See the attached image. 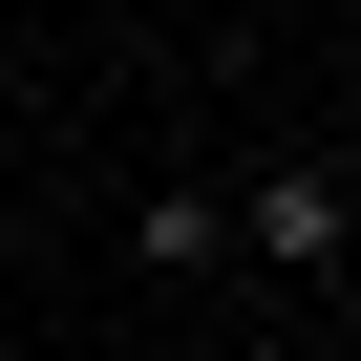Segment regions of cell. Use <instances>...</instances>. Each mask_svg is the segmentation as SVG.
Listing matches in <instances>:
<instances>
[{
	"mask_svg": "<svg viewBox=\"0 0 361 361\" xmlns=\"http://www.w3.org/2000/svg\"><path fill=\"white\" fill-rule=\"evenodd\" d=\"M128 255H149L170 298H213V276H234V192H213V170H149V213H128Z\"/></svg>",
	"mask_w": 361,
	"mask_h": 361,
	"instance_id": "2",
	"label": "cell"
},
{
	"mask_svg": "<svg viewBox=\"0 0 361 361\" xmlns=\"http://www.w3.org/2000/svg\"><path fill=\"white\" fill-rule=\"evenodd\" d=\"M340 361H361V340H340Z\"/></svg>",
	"mask_w": 361,
	"mask_h": 361,
	"instance_id": "4",
	"label": "cell"
},
{
	"mask_svg": "<svg viewBox=\"0 0 361 361\" xmlns=\"http://www.w3.org/2000/svg\"><path fill=\"white\" fill-rule=\"evenodd\" d=\"M340 255H361V170H340V149L234 170V276H340Z\"/></svg>",
	"mask_w": 361,
	"mask_h": 361,
	"instance_id": "1",
	"label": "cell"
},
{
	"mask_svg": "<svg viewBox=\"0 0 361 361\" xmlns=\"http://www.w3.org/2000/svg\"><path fill=\"white\" fill-rule=\"evenodd\" d=\"M0 361H22V319H0Z\"/></svg>",
	"mask_w": 361,
	"mask_h": 361,
	"instance_id": "3",
	"label": "cell"
}]
</instances>
